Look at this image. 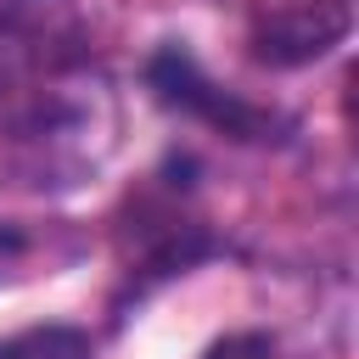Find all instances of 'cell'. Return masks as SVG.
<instances>
[{"label":"cell","mask_w":359,"mask_h":359,"mask_svg":"<svg viewBox=\"0 0 359 359\" xmlns=\"http://www.w3.org/2000/svg\"><path fill=\"white\" fill-rule=\"evenodd\" d=\"M353 28L348 0H269L247 22V56L264 67H303L342 45Z\"/></svg>","instance_id":"6da1fadb"},{"label":"cell","mask_w":359,"mask_h":359,"mask_svg":"<svg viewBox=\"0 0 359 359\" xmlns=\"http://www.w3.org/2000/svg\"><path fill=\"white\" fill-rule=\"evenodd\" d=\"M151 84H157V95H163L168 107L196 112V118H208L213 129H224V135H236V140H264V135L275 129V118H269V112H258V107H247V101H236V95L213 90L180 45H174V50H163V56L151 62Z\"/></svg>","instance_id":"7a4b0ae2"},{"label":"cell","mask_w":359,"mask_h":359,"mask_svg":"<svg viewBox=\"0 0 359 359\" xmlns=\"http://www.w3.org/2000/svg\"><path fill=\"white\" fill-rule=\"evenodd\" d=\"M0 359H90V337L73 325H39L0 342Z\"/></svg>","instance_id":"3957f363"},{"label":"cell","mask_w":359,"mask_h":359,"mask_svg":"<svg viewBox=\"0 0 359 359\" xmlns=\"http://www.w3.org/2000/svg\"><path fill=\"white\" fill-rule=\"evenodd\" d=\"M202 359H275V342H269V337H258V331H236V337L213 342Z\"/></svg>","instance_id":"277c9868"},{"label":"cell","mask_w":359,"mask_h":359,"mask_svg":"<svg viewBox=\"0 0 359 359\" xmlns=\"http://www.w3.org/2000/svg\"><path fill=\"white\" fill-rule=\"evenodd\" d=\"M22 258H28V236L0 219V280H11V275L22 269Z\"/></svg>","instance_id":"5b68a950"}]
</instances>
